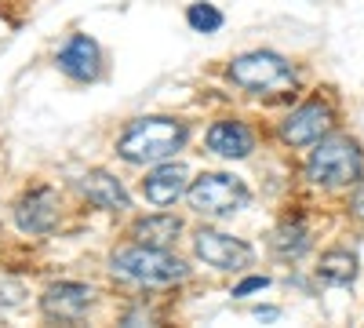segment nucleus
<instances>
[{
  "label": "nucleus",
  "mask_w": 364,
  "mask_h": 328,
  "mask_svg": "<svg viewBox=\"0 0 364 328\" xmlns=\"http://www.w3.org/2000/svg\"><path fill=\"white\" fill-rule=\"evenodd\" d=\"M190 142V125L178 117H139L117 139V157L128 164L171 161Z\"/></svg>",
  "instance_id": "f257e3e1"
},
{
  "label": "nucleus",
  "mask_w": 364,
  "mask_h": 328,
  "mask_svg": "<svg viewBox=\"0 0 364 328\" xmlns=\"http://www.w3.org/2000/svg\"><path fill=\"white\" fill-rule=\"evenodd\" d=\"M364 175V150L360 142L339 132H328L324 139L314 142V150L306 157V179L321 190H343L353 186Z\"/></svg>",
  "instance_id": "f03ea898"
},
{
  "label": "nucleus",
  "mask_w": 364,
  "mask_h": 328,
  "mask_svg": "<svg viewBox=\"0 0 364 328\" xmlns=\"http://www.w3.org/2000/svg\"><path fill=\"white\" fill-rule=\"evenodd\" d=\"M109 274L120 281H132L142 288H161V285H178L190 277V266L168 248H149V245H132L117 248L109 255Z\"/></svg>",
  "instance_id": "7ed1b4c3"
},
{
  "label": "nucleus",
  "mask_w": 364,
  "mask_h": 328,
  "mask_svg": "<svg viewBox=\"0 0 364 328\" xmlns=\"http://www.w3.org/2000/svg\"><path fill=\"white\" fill-rule=\"evenodd\" d=\"M226 77L248 95H284V92H295V84H299V70L284 55L266 51V48L237 55L226 66Z\"/></svg>",
  "instance_id": "20e7f679"
},
{
  "label": "nucleus",
  "mask_w": 364,
  "mask_h": 328,
  "mask_svg": "<svg viewBox=\"0 0 364 328\" xmlns=\"http://www.w3.org/2000/svg\"><path fill=\"white\" fill-rule=\"evenodd\" d=\"M186 201L204 219H226V216L245 212L252 204V190L245 186V179H237V175L204 171L186 186Z\"/></svg>",
  "instance_id": "39448f33"
},
{
  "label": "nucleus",
  "mask_w": 364,
  "mask_h": 328,
  "mask_svg": "<svg viewBox=\"0 0 364 328\" xmlns=\"http://www.w3.org/2000/svg\"><path fill=\"white\" fill-rule=\"evenodd\" d=\"M193 255L211 266V270H223V274H240L248 270L252 259H255V248L248 241H240L233 233H223V230H197L193 233Z\"/></svg>",
  "instance_id": "423d86ee"
},
{
  "label": "nucleus",
  "mask_w": 364,
  "mask_h": 328,
  "mask_svg": "<svg viewBox=\"0 0 364 328\" xmlns=\"http://www.w3.org/2000/svg\"><path fill=\"white\" fill-rule=\"evenodd\" d=\"M336 128V110L328 99H306L302 106H295L284 121L277 125V135L284 146H314L317 139H324Z\"/></svg>",
  "instance_id": "0eeeda50"
},
{
  "label": "nucleus",
  "mask_w": 364,
  "mask_h": 328,
  "mask_svg": "<svg viewBox=\"0 0 364 328\" xmlns=\"http://www.w3.org/2000/svg\"><path fill=\"white\" fill-rule=\"evenodd\" d=\"M58 219H63V201H58V194L51 186H33L26 190L15 204V226L29 237H44L58 226Z\"/></svg>",
  "instance_id": "6e6552de"
},
{
  "label": "nucleus",
  "mask_w": 364,
  "mask_h": 328,
  "mask_svg": "<svg viewBox=\"0 0 364 328\" xmlns=\"http://www.w3.org/2000/svg\"><path fill=\"white\" fill-rule=\"evenodd\" d=\"M95 307V288L84 281H58L41 295V314L58 324H77Z\"/></svg>",
  "instance_id": "1a4fd4ad"
},
{
  "label": "nucleus",
  "mask_w": 364,
  "mask_h": 328,
  "mask_svg": "<svg viewBox=\"0 0 364 328\" xmlns=\"http://www.w3.org/2000/svg\"><path fill=\"white\" fill-rule=\"evenodd\" d=\"M55 66H58V73H66L77 84H91V80L102 77V48L87 33H73L58 44Z\"/></svg>",
  "instance_id": "9d476101"
},
{
  "label": "nucleus",
  "mask_w": 364,
  "mask_h": 328,
  "mask_svg": "<svg viewBox=\"0 0 364 328\" xmlns=\"http://www.w3.org/2000/svg\"><path fill=\"white\" fill-rule=\"evenodd\" d=\"M204 142H208L211 154H219L226 161H245L255 150V132H252V125L240 121V117H223V121H215L208 128Z\"/></svg>",
  "instance_id": "9b49d317"
},
{
  "label": "nucleus",
  "mask_w": 364,
  "mask_h": 328,
  "mask_svg": "<svg viewBox=\"0 0 364 328\" xmlns=\"http://www.w3.org/2000/svg\"><path fill=\"white\" fill-rule=\"evenodd\" d=\"M77 186H80V194L87 197V204L102 208V212H128V208H132V197H128L124 183H120L117 175L102 171V168L84 171Z\"/></svg>",
  "instance_id": "f8f14e48"
},
{
  "label": "nucleus",
  "mask_w": 364,
  "mask_h": 328,
  "mask_svg": "<svg viewBox=\"0 0 364 328\" xmlns=\"http://www.w3.org/2000/svg\"><path fill=\"white\" fill-rule=\"evenodd\" d=\"M186 168L182 164H171V161H161V164H154L146 171V179H142V197L149 201V204H157V208H168V204H175L182 194H186Z\"/></svg>",
  "instance_id": "ddd939ff"
},
{
  "label": "nucleus",
  "mask_w": 364,
  "mask_h": 328,
  "mask_svg": "<svg viewBox=\"0 0 364 328\" xmlns=\"http://www.w3.org/2000/svg\"><path fill=\"white\" fill-rule=\"evenodd\" d=\"M186 230V223H182L178 216L171 212H154V216H142L135 219L132 226V237L135 245H149V248H171L178 241V233Z\"/></svg>",
  "instance_id": "4468645a"
},
{
  "label": "nucleus",
  "mask_w": 364,
  "mask_h": 328,
  "mask_svg": "<svg viewBox=\"0 0 364 328\" xmlns=\"http://www.w3.org/2000/svg\"><path fill=\"white\" fill-rule=\"evenodd\" d=\"M310 245H314V233H310V226L302 223V219H284L277 230H273V237H269L273 255L284 259V263L302 259V255L310 252Z\"/></svg>",
  "instance_id": "2eb2a0df"
},
{
  "label": "nucleus",
  "mask_w": 364,
  "mask_h": 328,
  "mask_svg": "<svg viewBox=\"0 0 364 328\" xmlns=\"http://www.w3.org/2000/svg\"><path fill=\"white\" fill-rule=\"evenodd\" d=\"M317 277L324 285H336V288H350L357 281V255L350 248H328L317 263Z\"/></svg>",
  "instance_id": "dca6fc26"
},
{
  "label": "nucleus",
  "mask_w": 364,
  "mask_h": 328,
  "mask_svg": "<svg viewBox=\"0 0 364 328\" xmlns=\"http://www.w3.org/2000/svg\"><path fill=\"white\" fill-rule=\"evenodd\" d=\"M186 22H190L193 33H219L226 18H223V11L215 4H204V0H200V4L186 8Z\"/></svg>",
  "instance_id": "f3484780"
},
{
  "label": "nucleus",
  "mask_w": 364,
  "mask_h": 328,
  "mask_svg": "<svg viewBox=\"0 0 364 328\" xmlns=\"http://www.w3.org/2000/svg\"><path fill=\"white\" fill-rule=\"evenodd\" d=\"M26 303V285L11 274H0V314H8Z\"/></svg>",
  "instance_id": "a211bd4d"
},
{
  "label": "nucleus",
  "mask_w": 364,
  "mask_h": 328,
  "mask_svg": "<svg viewBox=\"0 0 364 328\" xmlns=\"http://www.w3.org/2000/svg\"><path fill=\"white\" fill-rule=\"evenodd\" d=\"M262 288H269V277H262V274H252V277H245L240 285H233V295H237V300H245V295H252V292H262Z\"/></svg>",
  "instance_id": "6ab92c4d"
},
{
  "label": "nucleus",
  "mask_w": 364,
  "mask_h": 328,
  "mask_svg": "<svg viewBox=\"0 0 364 328\" xmlns=\"http://www.w3.org/2000/svg\"><path fill=\"white\" fill-rule=\"evenodd\" d=\"M350 212L364 223V175L357 179V183H353V197H350Z\"/></svg>",
  "instance_id": "aec40b11"
},
{
  "label": "nucleus",
  "mask_w": 364,
  "mask_h": 328,
  "mask_svg": "<svg viewBox=\"0 0 364 328\" xmlns=\"http://www.w3.org/2000/svg\"><path fill=\"white\" fill-rule=\"evenodd\" d=\"M255 317H259V321H277V317H281V310H277V307H259V310H255Z\"/></svg>",
  "instance_id": "412c9836"
}]
</instances>
